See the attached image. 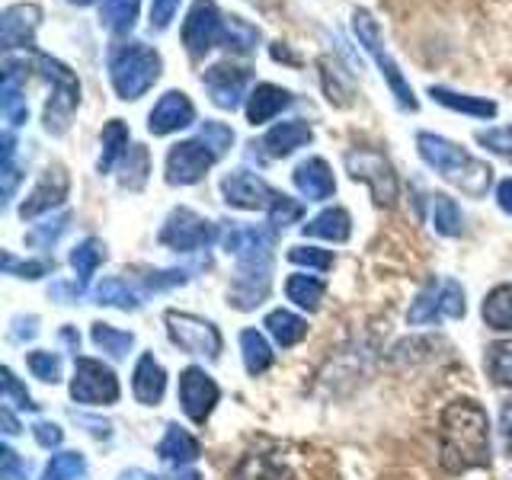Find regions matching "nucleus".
Listing matches in <instances>:
<instances>
[{"instance_id":"nucleus-1","label":"nucleus","mask_w":512,"mask_h":480,"mask_svg":"<svg viewBox=\"0 0 512 480\" xmlns=\"http://www.w3.org/2000/svg\"><path fill=\"white\" fill-rule=\"evenodd\" d=\"M439 464L448 474L490 468V416L477 400H452L442 410Z\"/></svg>"},{"instance_id":"nucleus-2","label":"nucleus","mask_w":512,"mask_h":480,"mask_svg":"<svg viewBox=\"0 0 512 480\" xmlns=\"http://www.w3.org/2000/svg\"><path fill=\"white\" fill-rule=\"evenodd\" d=\"M416 148H420V157L442 176V180L458 186L461 192H468L471 199H484L487 189L493 186V167L484 164V160H477L464 148H458L455 141L432 135V132H420L416 135Z\"/></svg>"},{"instance_id":"nucleus-3","label":"nucleus","mask_w":512,"mask_h":480,"mask_svg":"<svg viewBox=\"0 0 512 480\" xmlns=\"http://www.w3.org/2000/svg\"><path fill=\"white\" fill-rule=\"evenodd\" d=\"M160 77V55L144 42H125L109 52V80L119 100H138Z\"/></svg>"},{"instance_id":"nucleus-4","label":"nucleus","mask_w":512,"mask_h":480,"mask_svg":"<svg viewBox=\"0 0 512 480\" xmlns=\"http://www.w3.org/2000/svg\"><path fill=\"white\" fill-rule=\"evenodd\" d=\"M352 32H356V39H359V45L365 48V52L375 58V64L381 68L384 80H388L391 93L397 96L400 109H410V112L420 109L410 84H407L404 74H400V68H397V61L391 58L388 48H384V36H381V26L375 23V16L368 13V10H356V13H352Z\"/></svg>"},{"instance_id":"nucleus-5","label":"nucleus","mask_w":512,"mask_h":480,"mask_svg":"<svg viewBox=\"0 0 512 480\" xmlns=\"http://www.w3.org/2000/svg\"><path fill=\"white\" fill-rule=\"evenodd\" d=\"M39 68L45 74V80L52 84V100L45 106V132L52 135H64L71 125V116L80 103V84L74 71L68 64H61L58 58H48V55H39Z\"/></svg>"},{"instance_id":"nucleus-6","label":"nucleus","mask_w":512,"mask_h":480,"mask_svg":"<svg viewBox=\"0 0 512 480\" xmlns=\"http://www.w3.org/2000/svg\"><path fill=\"white\" fill-rule=\"evenodd\" d=\"M464 311H468V304H464V288L455 279H436L416 295L407 320L420 327V324H439V320H458V317H464Z\"/></svg>"},{"instance_id":"nucleus-7","label":"nucleus","mask_w":512,"mask_h":480,"mask_svg":"<svg viewBox=\"0 0 512 480\" xmlns=\"http://www.w3.org/2000/svg\"><path fill=\"white\" fill-rule=\"evenodd\" d=\"M167 333L170 340L180 346L189 356H202L208 362H215L221 356V333L212 320L196 317L189 311H167Z\"/></svg>"},{"instance_id":"nucleus-8","label":"nucleus","mask_w":512,"mask_h":480,"mask_svg":"<svg viewBox=\"0 0 512 480\" xmlns=\"http://www.w3.org/2000/svg\"><path fill=\"white\" fill-rule=\"evenodd\" d=\"M119 378L109 365L100 359H87L77 356L74 359V378H71V397L77 404L87 407H103V404H116L119 400Z\"/></svg>"},{"instance_id":"nucleus-9","label":"nucleus","mask_w":512,"mask_h":480,"mask_svg":"<svg viewBox=\"0 0 512 480\" xmlns=\"http://www.w3.org/2000/svg\"><path fill=\"white\" fill-rule=\"evenodd\" d=\"M215 237H218V224L196 215L192 208H173L157 240L173 253H196L205 250Z\"/></svg>"},{"instance_id":"nucleus-10","label":"nucleus","mask_w":512,"mask_h":480,"mask_svg":"<svg viewBox=\"0 0 512 480\" xmlns=\"http://www.w3.org/2000/svg\"><path fill=\"white\" fill-rule=\"evenodd\" d=\"M346 170L356 183H365L372 189V196L378 205H394L397 202V173L391 167V160L378 151L356 148L346 154Z\"/></svg>"},{"instance_id":"nucleus-11","label":"nucleus","mask_w":512,"mask_h":480,"mask_svg":"<svg viewBox=\"0 0 512 480\" xmlns=\"http://www.w3.org/2000/svg\"><path fill=\"white\" fill-rule=\"evenodd\" d=\"M269 285H272V253L244 256V260H237V276L231 285V304L237 311L260 308L269 295Z\"/></svg>"},{"instance_id":"nucleus-12","label":"nucleus","mask_w":512,"mask_h":480,"mask_svg":"<svg viewBox=\"0 0 512 480\" xmlns=\"http://www.w3.org/2000/svg\"><path fill=\"white\" fill-rule=\"evenodd\" d=\"M224 29H228V16H221L215 0H196L183 23V45L189 48V55L199 58L208 48L224 42Z\"/></svg>"},{"instance_id":"nucleus-13","label":"nucleus","mask_w":512,"mask_h":480,"mask_svg":"<svg viewBox=\"0 0 512 480\" xmlns=\"http://www.w3.org/2000/svg\"><path fill=\"white\" fill-rule=\"evenodd\" d=\"M218 160V154L208 148L202 138H189L173 144L167 154V183L170 186H192L199 183L202 176L212 170V164Z\"/></svg>"},{"instance_id":"nucleus-14","label":"nucleus","mask_w":512,"mask_h":480,"mask_svg":"<svg viewBox=\"0 0 512 480\" xmlns=\"http://www.w3.org/2000/svg\"><path fill=\"white\" fill-rule=\"evenodd\" d=\"M221 196L228 205L244 208V212H256V208H266L269 212V205L279 199V192L253 170H231L221 180Z\"/></svg>"},{"instance_id":"nucleus-15","label":"nucleus","mask_w":512,"mask_h":480,"mask_svg":"<svg viewBox=\"0 0 512 480\" xmlns=\"http://www.w3.org/2000/svg\"><path fill=\"white\" fill-rule=\"evenodd\" d=\"M218 397H221L218 384L212 375L205 372V368L189 365L180 375V407L192 423H205L208 416H212Z\"/></svg>"},{"instance_id":"nucleus-16","label":"nucleus","mask_w":512,"mask_h":480,"mask_svg":"<svg viewBox=\"0 0 512 480\" xmlns=\"http://www.w3.org/2000/svg\"><path fill=\"white\" fill-rule=\"evenodd\" d=\"M68 189H71L68 170H64V167H48L42 173V180L32 186L26 202L20 205V218L32 221V218H39L45 212H52V208L64 205V199H68Z\"/></svg>"},{"instance_id":"nucleus-17","label":"nucleus","mask_w":512,"mask_h":480,"mask_svg":"<svg viewBox=\"0 0 512 480\" xmlns=\"http://www.w3.org/2000/svg\"><path fill=\"white\" fill-rule=\"evenodd\" d=\"M202 84L212 93V103L218 109H237L250 84V71L234 68V64H212V68L202 74Z\"/></svg>"},{"instance_id":"nucleus-18","label":"nucleus","mask_w":512,"mask_h":480,"mask_svg":"<svg viewBox=\"0 0 512 480\" xmlns=\"http://www.w3.org/2000/svg\"><path fill=\"white\" fill-rule=\"evenodd\" d=\"M196 122V106L189 103V96L180 93V90H170L157 100V106L151 109L148 116V132L154 138H164V135H173L180 132V128Z\"/></svg>"},{"instance_id":"nucleus-19","label":"nucleus","mask_w":512,"mask_h":480,"mask_svg":"<svg viewBox=\"0 0 512 480\" xmlns=\"http://www.w3.org/2000/svg\"><path fill=\"white\" fill-rule=\"evenodd\" d=\"M42 20V10L36 4H13L0 16V45L13 52V48H32L36 42V29Z\"/></svg>"},{"instance_id":"nucleus-20","label":"nucleus","mask_w":512,"mask_h":480,"mask_svg":"<svg viewBox=\"0 0 512 480\" xmlns=\"http://www.w3.org/2000/svg\"><path fill=\"white\" fill-rule=\"evenodd\" d=\"M292 180L298 186V192L308 202H324L330 199L333 192H336V180H333V170L324 157H308V160H301V164L295 167L292 173Z\"/></svg>"},{"instance_id":"nucleus-21","label":"nucleus","mask_w":512,"mask_h":480,"mask_svg":"<svg viewBox=\"0 0 512 480\" xmlns=\"http://www.w3.org/2000/svg\"><path fill=\"white\" fill-rule=\"evenodd\" d=\"M132 391L138 397V404L144 407H157L164 400L167 391V372L151 352H141V359L135 362V372H132Z\"/></svg>"},{"instance_id":"nucleus-22","label":"nucleus","mask_w":512,"mask_h":480,"mask_svg":"<svg viewBox=\"0 0 512 480\" xmlns=\"http://www.w3.org/2000/svg\"><path fill=\"white\" fill-rule=\"evenodd\" d=\"M23 87H26V64L7 58L4 61V87H0V109H4L10 125H23L29 116Z\"/></svg>"},{"instance_id":"nucleus-23","label":"nucleus","mask_w":512,"mask_h":480,"mask_svg":"<svg viewBox=\"0 0 512 480\" xmlns=\"http://www.w3.org/2000/svg\"><path fill=\"white\" fill-rule=\"evenodd\" d=\"M314 138L311 132V125L308 122H301V119H292V122H279V125H272L266 138L260 141V148L269 154V157H288V154H295L298 148H304Z\"/></svg>"},{"instance_id":"nucleus-24","label":"nucleus","mask_w":512,"mask_h":480,"mask_svg":"<svg viewBox=\"0 0 512 480\" xmlns=\"http://www.w3.org/2000/svg\"><path fill=\"white\" fill-rule=\"evenodd\" d=\"M221 247L228 250L234 260H244V256L269 253L272 237L263 228H250V224H228V228L221 231Z\"/></svg>"},{"instance_id":"nucleus-25","label":"nucleus","mask_w":512,"mask_h":480,"mask_svg":"<svg viewBox=\"0 0 512 480\" xmlns=\"http://www.w3.org/2000/svg\"><path fill=\"white\" fill-rule=\"evenodd\" d=\"M157 455L164 464H173V468H183V464H192L202 455V445L196 442V436H189L183 426L170 423L164 439L157 445Z\"/></svg>"},{"instance_id":"nucleus-26","label":"nucleus","mask_w":512,"mask_h":480,"mask_svg":"<svg viewBox=\"0 0 512 480\" xmlns=\"http://www.w3.org/2000/svg\"><path fill=\"white\" fill-rule=\"evenodd\" d=\"M288 103H292V93L288 90L276 84H256V90L247 96V119L250 125H263L269 119H276Z\"/></svg>"},{"instance_id":"nucleus-27","label":"nucleus","mask_w":512,"mask_h":480,"mask_svg":"<svg viewBox=\"0 0 512 480\" xmlns=\"http://www.w3.org/2000/svg\"><path fill=\"white\" fill-rule=\"evenodd\" d=\"M301 234L343 244V240H349V234H352V218L346 208H327V212L314 215L308 224H301Z\"/></svg>"},{"instance_id":"nucleus-28","label":"nucleus","mask_w":512,"mask_h":480,"mask_svg":"<svg viewBox=\"0 0 512 480\" xmlns=\"http://www.w3.org/2000/svg\"><path fill=\"white\" fill-rule=\"evenodd\" d=\"M263 327L269 330V336H272V340H276L282 349H292V346H298V343L304 340V336H308V320L298 317V314H292V311H285V308L269 311L266 320H263Z\"/></svg>"},{"instance_id":"nucleus-29","label":"nucleus","mask_w":512,"mask_h":480,"mask_svg":"<svg viewBox=\"0 0 512 480\" xmlns=\"http://www.w3.org/2000/svg\"><path fill=\"white\" fill-rule=\"evenodd\" d=\"M429 96L436 103H442L445 109L464 112V116H474V119H493L496 116V103L484 100V96L455 93V90H448V87H429Z\"/></svg>"},{"instance_id":"nucleus-30","label":"nucleus","mask_w":512,"mask_h":480,"mask_svg":"<svg viewBox=\"0 0 512 480\" xmlns=\"http://www.w3.org/2000/svg\"><path fill=\"white\" fill-rule=\"evenodd\" d=\"M234 480H292V471L272 455L250 452L240 458V464L234 468Z\"/></svg>"},{"instance_id":"nucleus-31","label":"nucleus","mask_w":512,"mask_h":480,"mask_svg":"<svg viewBox=\"0 0 512 480\" xmlns=\"http://www.w3.org/2000/svg\"><path fill=\"white\" fill-rule=\"evenodd\" d=\"M132 151V135H128V125L122 119H112L103 128V154H100V173H109L112 167L125 160V154Z\"/></svg>"},{"instance_id":"nucleus-32","label":"nucleus","mask_w":512,"mask_h":480,"mask_svg":"<svg viewBox=\"0 0 512 480\" xmlns=\"http://www.w3.org/2000/svg\"><path fill=\"white\" fill-rule=\"evenodd\" d=\"M240 352H244V365L247 372L256 378L272 368V362H276V352H272V346L266 343V336L260 330H244L240 333Z\"/></svg>"},{"instance_id":"nucleus-33","label":"nucleus","mask_w":512,"mask_h":480,"mask_svg":"<svg viewBox=\"0 0 512 480\" xmlns=\"http://www.w3.org/2000/svg\"><path fill=\"white\" fill-rule=\"evenodd\" d=\"M324 292H327V285H324V279H317V276H304V272H295V276L285 279L288 301H295L298 308H304V311H317L320 301H324Z\"/></svg>"},{"instance_id":"nucleus-34","label":"nucleus","mask_w":512,"mask_h":480,"mask_svg":"<svg viewBox=\"0 0 512 480\" xmlns=\"http://www.w3.org/2000/svg\"><path fill=\"white\" fill-rule=\"evenodd\" d=\"M106 260V244L100 237H87V240H80V244L71 250V266L77 272V288H84L90 279H93V272L96 266H100Z\"/></svg>"},{"instance_id":"nucleus-35","label":"nucleus","mask_w":512,"mask_h":480,"mask_svg":"<svg viewBox=\"0 0 512 480\" xmlns=\"http://www.w3.org/2000/svg\"><path fill=\"white\" fill-rule=\"evenodd\" d=\"M480 314H484V324L490 330H512V282L496 285L484 298Z\"/></svg>"},{"instance_id":"nucleus-36","label":"nucleus","mask_w":512,"mask_h":480,"mask_svg":"<svg viewBox=\"0 0 512 480\" xmlns=\"http://www.w3.org/2000/svg\"><path fill=\"white\" fill-rule=\"evenodd\" d=\"M96 304H106V308H119V311H138L141 295L125 279H103L100 288H96Z\"/></svg>"},{"instance_id":"nucleus-37","label":"nucleus","mask_w":512,"mask_h":480,"mask_svg":"<svg viewBox=\"0 0 512 480\" xmlns=\"http://www.w3.org/2000/svg\"><path fill=\"white\" fill-rule=\"evenodd\" d=\"M138 4L141 0H103L100 23L109 32H116V36H125V32H132L138 20Z\"/></svg>"},{"instance_id":"nucleus-38","label":"nucleus","mask_w":512,"mask_h":480,"mask_svg":"<svg viewBox=\"0 0 512 480\" xmlns=\"http://www.w3.org/2000/svg\"><path fill=\"white\" fill-rule=\"evenodd\" d=\"M90 340H93L96 349H103L106 356H112V359H125V356H128V349L135 346V333L116 330L112 324H93Z\"/></svg>"},{"instance_id":"nucleus-39","label":"nucleus","mask_w":512,"mask_h":480,"mask_svg":"<svg viewBox=\"0 0 512 480\" xmlns=\"http://www.w3.org/2000/svg\"><path fill=\"white\" fill-rule=\"evenodd\" d=\"M432 228L442 237H461L464 234V218L455 199L448 196H432Z\"/></svg>"},{"instance_id":"nucleus-40","label":"nucleus","mask_w":512,"mask_h":480,"mask_svg":"<svg viewBox=\"0 0 512 480\" xmlns=\"http://www.w3.org/2000/svg\"><path fill=\"white\" fill-rule=\"evenodd\" d=\"M84 477H87V461L80 452H58L42 471V480H84Z\"/></svg>"},{"instance_id":"nucleus-41","label":"nucleus","mask_w":512,"mask_h":480,"mask_svg":"<svg viewBox=\"0 0 512 480\" xmlns=\"http://www.w3.org/2000/svg\"><path fill=\"white\" fill-rule=\"evenodd\" d=\"M148 173H151V157H148V148H141V144H132V151L125 154L122 186H125V189H141L144 183H148Z\"/></svg>"},{"instance_id":"nucleus-42","label":"nucleus","mask_w":512,"mask_h":480,"mask_svg":"<svg viewBox=\"0 0 512 480\" xmlns=\"http://www.w3.org/2000/svg\"><path fill=\"white\" fill-rule=\"evenodd\" d=\"M256 42H260V32H256L250 23H244L240 16H228V29H224V48H231V52H253Z\"/></svg>"},{"instance_id":"nucleus-43","label":"nucleus","mask_w":512,"mask_h":480,"mask_svg":"<svg viewBox=\"0 0 512 480\" xmlns=\"http://www.w3.org/2000/svg\"><path fill=\"white\" fill-rule=\"evenodd\" d=\"M487 372L496 384H509L512 388V340H500L487 349Z\"/></svg>"},{"instance_id":"nucleus-44","label":"nucleus","mask_w":512,"mask_h":480,"mask_svg":"<svg viewBox=\"0 0 512 480\" xmlns=\"http://www.w3.org/2000/svg\"><path fill=\"white\" fill-rule=\"evenodd\" d=\"M26 365H29V372L36 375L39 381H48V384L61 381V359H58V352L32 349L29 356H26Z\"/></svg>"},{"instance_id":"nucleus-45","label":"nucleus","mask_w":512,"mask_h":480,"mask_svg":"<svg viewBox=\"0 0 512 480\" xmlns=\"http://www.w3.org/2000/svg\"><path fill=\"white\" fill-rule=\"evenodd\" d=\"M0 180H4V205H10L16 183H20V167H16V138L13 132H4V167H0Z\"/></svg>"},{"instance_id":"nucleus-46","label":"nucleus","mask_w":512,"mask_h":480,"mask_svg":"<svg viewBox=\"0 0 512 480\" xmlns=\"http://www.w3.org/2000/svg\"><path fill=\"white\" fill-rule=\"evenodd\" d=\"M301 215H304V205L295 202V199H288V196H282V192H279V199L269 205V224H272V231H285L288 224L301 221Z\"/></svg>"},{"instance_id":"nucleus-47","label":"nucleus","mask_w":512,"mask_h":480,"mask_svg":"<svg viewBox=\"0 0 512 480\" xmlns=\"http://www.w3.org/2000/svg\"><path fill=\"white\" fill-rule=\"evenodd\" d=\"M0 378H4V404L7 407H20V410H39V404L32 400V394L20 384V378L13 375V368H4L0 372Z\"/></svg>"},{"instance_id":"nucleus-48","label":"nucleus","mask_w":512,"mask_h":480,"mask_svg":"<svg viewBox=\"0 0 512 480\" xmlns=\"http://www.w3.org/2000/svg\"><path fill=\"white\" fill-rule=\"evenodd\" d=\"M52 269H55V263H48V260H26V263H20L10 250L4 253V272H7V276H20V279H42V276H48V272H52Z\"/></svg>"},{"instance_id":"nucleus-49","label":"nucleus","mask_w":512,"mask_h":480,"mask_svg":"<svg viewBox=\"0 0 512 480\" xmlns=\"http://www.w3.org/2000/svg\"><path fill=\"white\" fill-rule=\"evenodd\" d=\"M288 260H292L295 266H308V269H317V272L333 269V253L320 250V247H292V250H288Z\"/></svg>"},{"instance_id":"nucleus-50","label":"nucleus","mask_w":512,"mask_h":480,"mask_svg":"<svg viewBox=\"0 0 512 480\" xmlns=\"http://www.w3.org/2000/svg\"><path fill=\"white\" fill-rule=\"evenodd\" d=\"M68 224H71V215L64 212V215L52 218V221H48V224H42V228H36V231H32V234H29L26 240H29L32 247H52L55 240H58V237H61L64 231H68Z\"/></svg>"},{"instance_id":"nucleus-51","label":"nucleus","mask_w":512,"mask_h":480,"mask_svg":"<svg viewBox=\"0 0 512 480\" xmlns=\"http://www.w3.org/2000/svg\"><path fill=\"white\" fill-rule=\"evenodd\" d=\"M199 138H202L218 157L234 144V132H231L228 125H221V122H205V125L199 128Z\"/></svg>"},{"instance_id":"nucleus-52","label":"nucleus","mask_w":512,"mask_h":480,"mask_svg":"<svg viewBox=\"0 0 512 480\" xmlns=\"http://www.w3.org/2000/svg\"><path fill=\"white\" fill-rule=\"evenodd\" d=\"M0 480H29V464L10 445H0Z\"/></svg>"},{"instance_id":"nucleus-53","label":"nucleus","mask_w":512,"mask_h":480,"mask_svg":"<svg viewBox=\"0 0 512 480\" xmlns=\"http://www.w3.org/2000/svg\"><path fill=\"white\" fill-rule=\"evenodd\" d=\"M477 141L490 148L493 154L512 157V125L509 128H490V132H477Z\"/></svg>"},{"instance_id":"nucleus-54","label":"nucleus","mask_w":512,"mask_h":480,"mask_svg":"<svg viewBox=\"0 0 512 480\" xmlns=\"http://www.w3.org/2000/svg\"><path fill=\"white\" fill-rule=\"evenodd\" d=\"M176 10H180V0H151V29H167Z\"/></svg>"},{"instance_id":"nucleus-55","label":"nucleus","mask_w":512,"mask_h":480,"mask_svg":"<svg viewBox=\"0 0 512 480\" xmlns=\"http://www.w3.org/2000/svg\"><path fill=\"white\" fill-rule=\"evenodd\" d=\"M189 279V272L186 269H164V272H151L148 279H144V285L154 288V292H160V288H176V285H183Z\"/></svg>"},{"instance_id":"nucleus-56","label":"nucleus","mask_w":512,"mask_h":480,"mask_svg":"<svg viewBox=\"0 0 512 480\" xmlns=\"http://www.w3.org/2000/svg\"><path fill=\"white\" fill-rule=\"evenodd\" d=\"M32 436H36V442L42 448H58L64 442V429L58 423H48V420H39L36 426H32Z\"/></svg>"},{"instance_id":"nucleus-57","label":"nucleus","mask_w":512,"mask_h":480,"mask_svg":"<svg viewBox=\"0 0 512 480\" xmlns=\"http://www.w3.org/2000/svg\"><path fill=\"white\" fill-rule=\"evenodd\" d=\"M500 436H503L506 455L512 458V400H506L503 410H500Z\"/></svg>"},{"instance_id":"nucleus-58","label":"nucleus","mask_w":512,"mask_h":480,"mask_svg":"<svg viewBox=\"0 0 512 480\" xmlns=\"http://www.w3.org/2000/svg\"><path fill=\"white\" fill-rule=\"evenodd\" d=\"M496 202H500V208L506 215H512V180H503L500 186H496Z\"/></svg>"},{"instance_id":"nucleus-59","label":"nucleus","mask_w":512,"mask_h":480,"mask_svg":"<svg viewBox=\"0 0 512 480\" xmlns=\"http://www.w3.org/2000/svg\"><path fill=\"white\" fill-rule=\"evenodd\" d=\"M0 426H4L7 436H16V432H20V423H16V416H13L10 407H0Z\"/></svg>"},{"instance_id":"nucleus-60","label":"nucleus","mask_w":512,"mask_h":480,"mask_svg":"<svg viewBox=\"0 0 512 480\" xmlns=\"http://www.w3.org/2000/svg\"><path fill=\"white\" fill-rule=\"evenodd\" d=\"M157 480H202V474L189 471V468H176L173 474H164V477H157Z\"/></svg>"},{"instance_id":"nucleus-61","label":"nucleus","mask_w":512,"mask_h":480,"mask_svg":"<svg viewBox=\"0 0 512 480\" xmlns=\"http://www.w3.org/2000/svg\"><path fill=\"white\" fill-rule=\"evenodd\" d=\"M119 480H157V477H154V474H148V471L132 468V471H122V474H119Z\"/></svg>"},{"instance_id":"nucleus-62","label":"nucleus","mask_w":512,"mask_h":480,"mask_svg":"<svg viewBox=\"0 0 512 480\" xmlns=\"http://www.w3.org/2000/svg\"><path fill=\"white\" fill-rule=\"evenodd\" d=\"M71 4H74V7H90L93 0H71Z\"/></svg>"},{"instance_id":"nucleus-63","label":"nucleus","mask_w":512,"mask_h":480,"mask_svg":"<svg viewBox=\"0 0 512 480\" xmlns=\"http://www.w3.org/2000/svg\"><path fill=\"white\" fill-rule=\"evenodd\" d=\"M509 480H512V477H509Z\"/></svg>"}]
</instances>
